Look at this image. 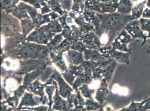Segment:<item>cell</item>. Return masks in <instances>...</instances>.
Wrapping results in <instances>:
<instances>
[{
    "label": "cell",
    "mask_w": 150,
    "mask_h": 111,
    "mask_svg": "<svg viewBox=\"0 0 150 111\" xmlns=\"http://www.w3.org/2000/svg\"><path fill=\"white\" fill-rule=\"evenodd\" d=\"M83 111H88L86 109H85V108H83ZM104 111V110H103V108H101L100 110H97V111Z\"/></svg>",
    "instance_id": "obj_54"
},
{
    "label": "cell",
    "mask_w": 150,
    "mask_h": 111,
    "mask_svg": "<svg viewBox=\"0 0 150 111\" xmlns=\"http://www.w3.org/2000/svg\"><path fill=\"white\" fill-rule=\"evenodd\" d=\"M20 22L22 29V34L25 37H27L33 30L37 29V26L30 17L21 19Z\"/></svg>",
    "instance_id": "obj_25"
},
{
    "label": "cell",
    "mask_w": 150,
    "mask_h": 111,
    "mask_svg": "<svg viewBox=\"0 0 150 111\" xmlns=\"http://www.w3.org/2000/svg\"><path fill=\"white\" fill-rule=\"evenodd\" d=\"M63 36L62 33L56 35L54 37L50 40V42L47 45L50 52L54 51V49L60 44L63 40Z\"/></svg>",
    "instance_id": "obj_32"
},
{
    "label": "cell",
    "mask_w": 150,
    "mask_h": 111,
    "mask_svg": "<svg viewBox=\"0 0 150 111\" xmlns=\"http://www.w3.org/2000/svg\"><path fill=\"white\" fill-rule=\"evenodd\" d=\"M85 2L80 3H73L71 12L73 13L75 16L81 15L85 10Z\"/></svg>",
    "instance_id": "obj_42"
},
{
    "label": "cell",
    "mask_w": 150,
    "mask_h": 111,
    "mask_svg": "<svg viewBox=\"0 0 150 111\" xmlns=\"http://www.w3.org/2000/svg\"><path fill=\"white\" fill-rule=\"evenodd\" d=\"M39 44L25 41L20 47L4 52L10 58L15 60L38 59L37 49Z\"/></svg>",
    "instance_id": "obj_2"
},
{
    "label": "cell",
    "mask_w": 150,
    "mask_h": 111,
    "mask_svg": "<svg viewBox=\"0 0 150 111\" xmlns=\"http://www.w3.org/2000/svg\"><path fill=\"white\" fill-rule=\"evenodd\" d=\"M88 85H83L79 88V90L82 96L86 99H89L93 98V94L95 92V89H92L89 88Z\"/></svg>",
    "instance_id": "obj_37"
},
{
    "label": "cell",
    "mask_w": 150,
    "mask_h": 111,
    "mask_svg": "<svg viewBox=\"0 0 150 111\" xmlns=\"http://www.w3.org/2000/svg\"><path fill=\"white\" fill-rule=\"evenodd\" d=\"M80 66H81L84 69V71H87L93 72L94 69L99 66V62L91 61H85Z\"/></svg>",
    "instance_id": "obj_41"
},
{
    "label": "cell",
    "mask_w": 150,
    "mask_h": 111,
    "mask_svg": "<svg viewBox=\"0 0 150 111\" xmlns=\"http://www.w3.org/2000/svg\"><path fill=\"white\" fill-rule=\"evenodd\" d=\"M133 40L125 29H123L113 41L111 46L114 49L117 51L124 52H132L131 49H129L128 45Z\"/></svg>",
    "instance_id": "obj_8"
},
{
    "label": "cell",
    "mask_w": 150,
    "mask_h": 111,
    "mask_svg": "<svg viewBox=\"0 0 150 111\" xmlns=\"http://www.w3.org/2000/svg\"><path fill=\"white\" fill-rule=\"evenodd\" d=\"M145 1H147V0H145Z\"/></svg>",
    "instance_id": "obj_59"
},
{
    "label": "cell",
    "mask_w": 150,
    "mask_h": 111,
    "mask_svg": "<svg viewBox=\"0 0 150 111\" xmlns=\"http://www.w3.org/2000/svg\"><path fill=\"white\" fill-rule=\"evenodd\" d=\"M71 49L76 50L77 51H79L82 53H83V52L87 49L86 47L83 43L81 41H79L75 43H73L71 46Z\"/></svg>",
    "instance_id": "obj_44"
},
{
    "label": "cell",
    "mask_w": 150,
    "mask_h": 111,
    "mask_svg": "<svg viewBox=\"0 0 150 111\" xmlns=\"http://www.w3.org/2000/svg\"><path fill=\"white\" fill-rule=\"evenodd\" d=\"M141 28L144 32L148 33V38H150V19L140 18L139 19Z\"/></svg>",
    "instance_id": "obj_40"
},
{
    "label": "cell",
    "mask_w": 150,
    "mask_h": 111,
    "mask_svg": "<svg viewBox=\"0 0 150 111\" xmlns=\"http://www.w3.org/2000/svg\"><path fill=\"white\" fill-rule=\"evenodd\" d=\"M150 111V110H147V111Z\"/></svg>",
    "instance_id": "obj_58"
},
{
    "label": "cell",
    "mask_w": 150,
    "mask_h": 111,
    "mask_svg": "<svg viewBox=\"0 0 150 111\" xmlns=\"http://www.w3.org/2000/svg\"><path fill=\"white\" fill-rule=\"evenodd\" d=\"M22 1H24V2L30 3L35 8H40L42 6L40 0H22Z\"/></svg>",
    "instance_id": "obj_45"
},
{
    "label": "cell",
    "mask_w": 150,
    "mask_h": 111,
    "mask_svg": "<svg viewBox=\"0 0 150 111\" xmlns=\"http://www.w3.org/2000/svg\"><path fill=\"white\" fill-rule=\"evenodd\" d=\"M85 0H73L74 3H84Z\"/></svg>",
    "instance_id": "obj_51"
},
{
    "label": "cell",
    "mask_w": 150,
    "mask_h": 111,
    "mask_svg": "<svg viewBox=\"0 0 150 111\" xmlns=\"http://www.w3.org/2000/svg\"><path fill=\"white\" fill-rule=\"evenodd\" d=\"M85 109L88 111L99 110L103 108V105H100L98 102H96L93 98L88 99L85 102Z\"/></svg>",
    "instance_id": "obj_33"
},
{
    "label": "cell",
    "mask_w": 150,
    "mask_h": 111,
    "mask_svg": "<svg viewBox=\"0 0 150 111\" xmlns=\"http://www.w3.org/2000/svg\"><path fill=\"white\" fill-rule=\"evenodd\" d=\"M97 1L100 2H109L112 1V0H97Z\"/></svg>",
    "instance_id": "obj_52"
},
{
    "label": "cell",
    "mask_w": 150,
    "mask_h": 111,
    "mask_svg": "<svg viewBox=\"0 0 150 111\" xmlns=\"http://www.w3.org/2000/svg\"><path fill=\"white\" fill-rule=\"evenodd\" d=\"M150 110V97L146 99V102L144 105V111Z\"/></svg>",
    "instance_id": "obj_47"
},
{
    "label": "cell",
    "mask_w": 150,
    "mask_h": 111,
    "mask_svg": "<svg viewBox=\"0 0 150 111\" xmlns=\"http://www.w3.org/2000/svg\"><path fill=\"white\" fill-rule=\"evenodd\" d=\"M93 80V72L84 71L77 77L72 86L74 90L76 91L79 89V87L83 85H89L92 82Z\"/></svg>",
    "instance_id": "obj_16"
},
{
    "label": "cell",
    "mask_w": 150,
    "mask_h": 111,
    "mask_svg": "<svg viewBox=\"0 0 150 111\" xmlns=\"http://www.w3.org/2000/svg\"><path fill=\"white\" fill-rule=\"evenodd\" d=\"M44 3L49 7L51 10L54 12H58L61 16L64 15L65 13L68 12L66 11H63L61 8V6L59 3V0H42Z\"/></svg>",
    "instance_id": "obj_29"
},
{
    "label": "cell",
    "mask_w": 150,
    "mask_h": 111,
    "mask_svg": "<svg viewBox=\"0 0 150 111\" xmlns=\"http://www.w3.org/2000/svg\"><path fill=\"white\" fill-rule=\"evenodd\" d=\"M50 57L52 63H54L60 69L62 73L65 72L68 69V67L66 66L63 57V53L50 52Z\"/></svg>",
    "instance_id": "obj_24"
},
{
    "label": "cell",
    "mask_w": 150,
    "mask_h": 111,
    "mask_svg": "<svg viewBox=\"0 0 150 111\" xmlns=\"http://www.w3.org/2000/svg\"><path fill=\"white\" fill-rule=\"evenodd\" d=\"M108 85L109 83L107 81L104 79H102L100 80V86L95 92V99L103 105L109 94Z\"/></svg>",
    "instance_id": "obj_17"
},
{
    "label": "cell",
    "mask_w": 150,
    "mask_h": 111,
    "mask_svg": "<svg viewBox=\"0 0 150 111\" xmlns=\"http://www.w3.org/2000/svg\"><path fill=\"white\" fill-rule=\"evenodd\" d=\"M83 108H84V106L78 105L76 107H75L74 108H73L69 111H83Z\"/></svg>",
    "instance_id": "obj_48"
},
{
    "label": "cell",
    "mask_w": 150,
    "mask_h": 111,
    "mask_svg": "<svg viewBox=\"0 0 150 111\" xmlns=\"http://www.w3.org/2000/svg\"><path fill=\"white\" fill-rule=\"evenodd\" d=\"M19 68L13 71L15 74L23 76L27 74L38 68L43 67L44 66H49L52 64V62L49 58L43 59H29L26 60H18Z\"/></svg>",
    "instance_id": "obj_4"
},
{
    "label": "cell",
    "mask_w": 150,
    "mask_h": 111,
    "mask_svg": "<svg viewBox=\"0 0 150 111\" xmlns=\"http://www.w3.org/2000/svg\"><path fill=\"white\" fill-rule=\"evenodd\" d=\"M67 59L69 65L80 66L85 61L83 53L79 51L69 49L67 52Z\"/></svg>",
    "instance_id": "obj_19"
},
{
    "label": "cell",
    "mask_w": 150,
    "mask_h": 111,
    "mask_svg": "<svg viewBox=\"0 0 150 111\" xmlns=\"http://www.w3.org/2000/svg\"><path fill=\"white\" fill-rule=\"evenodd\" d=\"M146 102V99L141 102H134L132 101L131 105L125 107V110L127 111H144V105Z\"/></svg>",
    "instance_id": "obj_35"
},
{
    "label": "cell",
    "mask_w": 150,
    "mask_h": 111,
    "mask_svg": "<svg viewBox=\"0 0 150 111\" xmlns=\"http://www.w3.org/2000/svg\"><path fill=\"white\" fill-rule=\"evenodd\" d=\"M84 71L81 66H75L69 65L68 69L62 73L63 77L69 85L72 86L77 77Z\"/></svg>",
    "instance_id": "obj_14"
},
{
    "label": "cell",
    "mask_w": 150,
    "mask_h": 111,
    "mask_svg": "<svg viewBox=\"0 0 150 111\" xmlns=\"http://www.w3.org/2000/svg\"><path fill=\"white\" fill-rule=\"evenodd\" d=\"M119 0H112V2H115V3H118L119 2Z\"/></svg>",
    "instance_id": "obj_55"
},
{
    "label": "cell",
    "mask_w": 150,
    "mask_h": 111,
    "mask_svg": "<svg viewBox=\"0 0 150 111\" xmlns=\"http://www.w3.org/2000/svg\"><path fill=\"white\" fill-rule=\"evenodd\" d=\"M6 103H4L3 102H1V111H6L8 108H7V105H5Z\"/></svg>",
    "instance_id": "obj_49"
},
{
    "label": "cell",
    "mask_w": 150,
    "mask_h": 111,
    "mask_svg": "<svg viewBox=\"0 0 150 111\" xmlns=\"http://www.w3.org/2000/svg\"><path fill=\"white\" fill-rule=\"evenodd\" d=\"M58 87V84L55 80L54 82V84L52 85H48L45 87V92L47 94L48 97V99H49V102L48 103V111H50L52 110V107L53 104V98L54 96V93L56 91V88Z\"/></svg>",
    "instance_id": "obj_30"
},
{
    "label": "cell",
    "mask_w": 150,
    "mask_h": 111,
    "mask_svg": "<svg viewBox=\"0 0 150 111\" xmlns=\"http://www.w3.org/2000/svg\"><path fill=\"white\" fill-rule=\"evenodd\" d=\"M67 99V108L69 111L79 105L77 94H71Z\"/></svg>",
    "instance_id": "obj_39"
},
{
    "label": "cell",
    "mask_w": 150,
    "mask_h": 111,
    "mask_svg": "<svg viewBox=\"0 0 150 111\" xmlns=\"http://www.w3.org/2000/svg\"><path fill=\"white\" fill-rule=\"evenodd\" d=\"M47 25L49 28L50 29V31L55 34H58L62 32V27L58 19L52 21L50 23H48Z\"/></svg>",
    "instance_id": "obj_34"
},
{
    "label": "cell",
    "mask_w": 150,
    "mask_h": 111,
    "mask_svg": "<svg viewBox=\"0 0 150 111\" xmlns=\"http://www.w3.org/2000/svg\"><path fill=\"white\" fill-rule=\"evenodd\" d=\"M99 52L106 57L114 59L115 61L122 64L129 65L130 56L132 52H124L114 49L111 45L103 46L100 49Z\"/></svg>",
    "instance_id": "obj_7"
},
{
    "label": "cell",
    "mask_w": 150,
    "mask_h": 111,
    "mask_svg": "<svg viewBox=\"0 0 150 111\" xmlns=\"http://www.w3.org/2000/svg\"><path fill=\"white\" fill-rule=\"evenodd\" d=\"M46 86L47 85L45 83L43 84L39 82V78H38L37 80H35L28 87L27 90H28L30 92L33 93L34 94L39 96L40 97V100L41 103L44 105L46 103L48 104L49 102V99H47L45 95L44 89L45 88Z\"/></svg>",
    "instance_id": "obj_13"
},
{
    "label": "cell",
    "mask_w": 150,
    "mask_h": 111,
    "mask_svg": "<svg viewBox=\"0 0 150 111\" xmlns=\"http://www.w3.org/2000/svg\"><path fill=\"white\" fill-rule=\"evenodd\" d=\"M50 111H56V110H55V111H54V110H50Z\"/></svg>",
    "instance_id": "obj_57"
},
{
    "label": "cell",
    "mask_w": 150,
    "mask_h": 111,
    "mask_svg": "<svg viewBox=\"0 0 150 111\" xmlns=\"http://www.w3.org/2000/svg\"><path fill=\"white\" fill-rule=\"evenodd\" d=\"M80 41L85 45L87 49L99 50L103 46V44L100 41V38L96 35L94 31L82 34L80 38Z\"/></svg>",
    "instance_id": "obj_11"
},
{
    "label": "cell",
    "mask_w": 150,
    "mask_h": 111,
    "mask_svg": "<svg viewBox=\"0 0 150 111\" xmlns=\"http://www.w3.org/2000/svg\"><path fill=\"white\" fill-rule=\"evenodd\" d=\"M83 54L85 61L99 62L108 58L101 53L99 50L86 49L83 52Z\"/></svg>",
    "instance_id": "obj_22"
},
{
    "label": "cell",
    "mask_w": 150,
    "mask_h": 111,
    "mask_svg": "<svg viewBox=\"0 0 150 111\" xmlns=\"http://www.w3.org/2000/svg\"><path fill=\"white\" fill-rule=\"evenodd\" d=\"M104 68H101L99 67H98L95 68L94 71H93V80H100L104 78Z\"/></svg>",
    "instance_id": "obj_43"
},
{
    "label": "cell",
    "mask_w": 150,
    "mask_h": 111,
    "mask_svg": "<svg viewBox=\"0 0 150 111\" xmlns=\"http://www.w3.org/2000/svg\"><path fill=\"white\" fill-rule=\"evenodd\" d=\"M142 18L144 19H150V9L148 7L146 8L144 10L143 15L142 16Z\"/></svg>",
    "instance_id": "obj_46"
},
{
    "label": "cell",
    "mask_w": 150,
    "mask_h": 111,
    "mask_svg": "<svg viewBox=\"0 0 150 111\" xmlns=\"http://www.w3.org/2000/svg\"><path fill=\"white\" fill-rule=\"evenodd\" d=\"M47 66H44L40 68H38L36 70H34L32 72H30L27 74H25L24 78H23V85L25 86H29L32 83L37 80L40 75L43 74L44 71L45 70Z\"/></svg>",
    "instance_id": "obj_21"
},
{
    "label": "cell",
    "mask_w": 150,
    "mask_h": 111,
    "mask_svg": "<svg viewBox=\"0 0 150 111\" xmlns=\"http://www.w3.org/2000/svg\"><path fill=\"white\" fill-rule=\"evenodd\" d=\"M1 33L4 37H8L22 33L21 22L11 13H7L2 10Z\"/></svg>",
    "instance_id": "obj_3"
},
{
    "label": "cell",
    "mask_w": 150,
    "mask_h": 111,
    "mask_svg": "<svg viewBox=\"0 0 150 111\" xmlns=\"http://www.w3.org/2000/svg\"><path fill=\"white\" fill-rule=\"evenodd\" d=\"M85 7L88 10L100 13H112L117 11L118 3L100 2L97 0H85Z\"/></svg>",
    "instance_id": "obj_6"
},
{
    "label": "cell",
    "mask_w": 150,
    "mask_h": 111,
    "mask_svg": "<svg viewBox=\"0 0 150 111\" xmlns=\"http://www.w3.org/2000/svg\"><path fill=\"white\" fill-rule=\"evenodd\" d=\"M28 87L25 86L24 85H20L18 88L13 91V96L10 97L6 100L2 101L1 102L4 103H7L13 108H17L19 105V99L24 94H25V90L28 89Z\"/></svg>",
    "instance_id": "obj_15"
},
{
    "label": "cell",
    "mask_w": 150,
    "mask_h": 111,
    "mask_svg": "<svg viewBox=\"0 0 150 111\" xmlns=\"http://www.w3.org/2000/svg\"><path fill=\"white\" fill-rule=\"evenodd\" d=\"M146 6H147V7L149 8L150 9V0H147V4H146Z\"/></svg>",
    "instance_id": "obj_53"
},
{
    "label": "cell",
    "mask_w": 150,
    "mask_h": 111,
    "mask_svg": "<svg viewBox=\"0 0 150 111\" xmlns=\"http://www.w3.org/2000/svg\"><path fill=\"white\" fill-rule=\"evenodd\" d=\"M147 41L148 43H149V46L148 49L146 50V53H147L148 54L150 55V38H149V40H148Z\"/></svg>",
    "instance_id": "obj_50"
},
{
    "label": "cell",
    "mask_w": 150,
    "mask_h": 111,
    "mask_svg": "<svg viewBox=\"0 0 150 111\" xmlns=\"http://www.w3.org/2000/svg\"><path fill=\"white\" fill-rule=\"evenodd\" d=\"M48 107L45 105L39 106L36 108H29V107H21V108H10L6 111H48Z\"/></svg>",
    "instance_id": "obj_36"
},
{
    "label": "cell",
    "mask_w": 150,
    "mask_h": 111,
    "mask_svg": "<svg viewBox=\"0 0 150 111\" xmlns=\"http://www.w3.org/2000/svg\"><path fill=\"white\" fill-rule=\"evenodd\" d=\"M96 15L99 18V24L94 32L99 38L103 35L107 36L105 46L111 45L119 33L125 29V25L133 20L131 14L123 15L118 12L103 14L96 12Z\"/></svg>",
    "instance_id": "obj_1"
},
{
    "label": "cell",
    "mask_w": 150,
    "mask_h": 111,
    "mask_svg": "<svg viewBox=\"0 0 150 111\" xmlns=\"http://www.w3.org/2000/svg\"><path fill=\"white\" fill-rule=\"evenodd\" d=\"M118 63V62L114 60L111 63H110L105 67L104 68L105 74H104V77L103 79L105 80L109 84L112 78L114 72L115 70V68L117 67Z\"/></svg>",
    "instance_id": "obj_31"
},
{
    "label": "cell",
    "mask_w": 150,
    "mask_h": 111,
    "mask_svg": "<svg viewBox=\"0 0 150 111\" xmlns=\"http://www.w3.org/2000/svg\"><path fill=\"white\" fill-rule=\"evenodd\" d=\"M125 29L133 39L139 38L143 40V42L141 46H142L147 42L148 35H146L145 32L141 30L139 19L132 20L128 22L125 25Z\"/></svg>",
    "instance_id": "obj_9"
},
{
    "label": "cell",
    "mask_w": 150,
    "mask_h": 111,
    "mask_svg": "<svg viewBox=\"0 0 150 111\" xmlns=\"http://www.w3.org/2000/svg\"><path fill=\"white\" fill-rule=\"evenodd\" d=\"M59 13H57L56 12H52L49 14H38L37 18L34 19H33L37 26V29L43 25L45 24H48L52 21L58 19L59 17Z\"/></svg>",
    "instance_id": "obj_18"
},
{
    "label": "cell",
    "mask_w": 150,
    "mask_h": 111,
    "mask_svg": "<svg viewBox=\"0 0 150 111\" xmlns=\"http://www.w3.org/2000/svg\"><path fill=\"white\" fill-rule=\"evenodd\" d=\"M133 7V3L132 0H119L117 12L123 15H130Z\"/></svg>",
    "instance_id": "obj_26"
},
{
    "label": "cell",
    "mask_w": 150,
    "mask_h": 111,
    "mask_svg": "<svg viewBox=\"0 0 150 111\" xmlns=\"http://www.w3.org/2000/svg\"><path fill=\"white\" fill-rule=\"evenodd\" d=\"M72 19H74L75 23L76 25H77L82 34L88 33L91 31H95L94 25L86 22L82 15L75 16Z\"/></svg>",
    "instance_id": "obj_23"
},
{
    "label": "cell",
    "mask_w": 150,
    "mask_h": 111,
    "mask_svg": "<svg viewBox=\"0 0 150 111\" xmlns=\"http://www.w3.org/2000/svg\"><path fill=\"white\" fill-rule=\"evenodd\" d=\"M127 111L125 110V108H123V109H122V110H119V111Z\"/></svg>",
    "instance_id": "obj_56"
},
{
    "label": "cell",
    "mask_w": 150,
    "mask_h": 111,
    "mask_svg": "<svg viewBox=\"0 0 150 111\" xmlns=\"http://www.w3.org/2000/svg\"><path fill=\"white\" fill-rule=\"evenodd\" d=\"M25 41H26V37L23 35L22 33H18L12 36L7 37L5 39L4 47L2 49L4 52H6L19 47Z\"/></svg>",
    "instance_id": "obj_12"
},
{
    "label": "cell",
    "mask_w": 150,
    "mask_h": 111,
    "mask_svg": "<svg viewBox=\"0 0 150 111\" xmlns=\"http://www.w3.org/2000/svg\"><path fill=\"white\" fill-rule=\"evenodd\" d=\"M53 80H56L58 85L59 93L60 96L63 99H67L69 96L72 94L74 89L69 85V83L65 80L61 74L56 69L54 68L53 73L51 77Z\"/></svg>",
    "instance_id": "obj_10"
},
{
    "label": "cell",
    "mask_w": 150,
    "mask_h": 111,
    "mask_svg": "<svg viewBox=\"0 0 150 111\" xmlns=\"http://www.w3.org/2000/svg\"><path fill=\"white\" fill-rule=\"evenodd\" d=\"M39 105V103L38 102L34 99V94L29 92H25L23 97L22 98L21 101L19 104V106L17 108H21L23 107H33Z\"/></svg>",
    "instance_id": "obj_27"
},
{
    "label": "cell",
    "mask_w": 150,
    "mask_h": 111,
    "mask_svg": "<svg viewBox=\"0 0 150 111\" xmlns=\"http://www.w3.org/2000/svg\"><path fill=\"white\" fill-rule=\"evenodd\" d=\"M69 49H71V44L67 40L64 39L52 52L56 53L61 52L63 53L66 52H67Z\"/></svg>",
    "instance_id": "obj_38"
},
{
    "label": "cell",
    "mask_w": 150,
    "mask_h": 111,
    "mask_svg": "<svg viewBox=\"0 0 150 111\" xmlns=\"http://www.w3.org/2000/svg\"><path fill=\"white\" fill-rule=\"evenodd\" d=\"M59 93L58 87L56 88L55 94H54L53 100V104L52 110L58 111H69L67 108V101L64 100Z\"/></svg>",
    "instance_id": "obj_20"
},
{
    "label": "cell",
    "mask_w": 150,
    "mask_h": 111,
    "mask_svg": "<svg viewBox=\"0 0 150 111\" xmlns=\"http://www.w3.org/2000/svg\"><path fill=\"white\" fill-rule=\"evenodd\" d=\"M146 4L147 1L144 0V1L139 3L137 5L133 7L132 10L131 16L133 20L139 19L141 18Z\"/></svg>",
    "instance_id": "obj_28"
},
{
    "label": "cell",
    "mask_w": 150,
    "mask_h": 111,
    "mask_svg": "<svg viewBox=\"0 0 150 111\" xmlns=\"http://www.w3.org/2000/svg\"><path fill=\"white\" fill-rule=\"evenodd\" d=\"M56 35L50 31L48 25H43L32 31L26 37V41L47 45Z\"/></svg>",
    "instance_id": "obj_5"
}]
</instances>
